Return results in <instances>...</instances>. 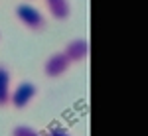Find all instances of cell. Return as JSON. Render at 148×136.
I'll return each instance as SVG.
<instances>
[{
    "mask_svg": "<svg viewBox=\"0 0 148 136\" xmlns=\"http://www.w3.org/2000/svg\"><path fill=\"white\" fill-rule=\"evenodd\" d=\"M16 20L22 24L24 28H28L30 32H42L46 28V16L38 10L36 6H32L30 2H22L16 6Z\"/></svg>",
    "mask_w": 148,
    "mask_h": 136,
    "instance_id": "obj_1",
    "label": "cell"
},
{
    "mask_svg": "<svg viewBox=\"0 0 148 136\" xmlns=\"http://www.w3.org/2000/svg\"><path fill=\"white\" fill-rule=\"evenodd\" d=\"M36 95H38L36 83H32V81H20V83L10 91V101H8V105H12V107L18 109V111H22V109H26V107L36 99Z\"/></svg>",
    "mask_w": 148,
    "mask_h": 136,
    "instance_id": "obj_2",
    "label": "cell"
},
{
    "mask_svg": "<svg viewBox=\"0 0 148 136\" xmlns=\"http://www.w3.org/2000/svg\"><path fill=\"white\" fill-rule=\"evenodd\" d=\"M71 67V63H69V59L65 57L63 51H56V53H51V55L46 59V63H44V73H46V77L49 79H57V77H61V75H65Z\"/></svg>",
    "mask_w": 148,
    "mask_h": 136,
    "instance_id": "obj_3",
    "label": "cell"
},
{
    "mask_svg": "<svg viewBox=\"0 0 148 136\" xmlns=\"http://www.w3.org/2000/svg\"><path fill=\"white\" fill-rule=\"evenodd\" d=\"M63 53L69 59V63H83L87 55H89V42L85 38H75L71 40L65 47H63Z\"/></svg>",
    "mask_w": 148,
    "mask_h": 136,
    "instance_id": "obj_4",
    "label": "cell"
},
{
    "mask_svg": "<svg viewBox=\"0 0 148 136\" xmlns=\"http://www.w3.org/2000/svg\"><path fill=\"white\" fill-rule=\"evenodd\" d=\"M44 2H46V8L53 20L63 22V20H67L69 16H71V4H69V0H44Z\"/></svg>",
    "mask_w": 148,
    "mask_h": 136,
    "instance_id": "obj_5",
    "label": "cell"
},
{
    "mask_svg": "<svg viewBox=\"0 0 148 136\" xmlns=\"http://www.w3.org/2000/svg\"><path fill=\"white\" fill-rule=\"evenodd\" d=\"M10 91H12V75L6 65H0V107L8 105Z\"/></svg>",
    "mask_w": 148,
    "mask_h": 136,
    "instance_id": "obj_6",
    "label": "cell"
},
{
    "mask_svg": "<svg viewBox=\"0 0 148 136\" xmlns=\"http://www.w3.org/2000/svg\"><path fill=\"white\" fill-rule=\"evenodd\" d=\"M10 136H44L40 134L36 128H32V126H26V124H20V126H14L12 128Z\"/></svg>",
    "mask_w": 148,
    "mask_h": 136,
    "instance_id": "obj_7",
    "label": "cell"
},
{
    "mask_svg": "<svg viewBox=\"0 0 148 136\" xmlns=\"http://www.w3.org/2000/svg\"><path fill=\"white\" fill-rule=\"evenodd\" d=\"M47 136H71L65 130V128H61V126H56V128H51L49 132H47Z\"/></svg>",
    "mask_w": 148,
    "mask_h": 136,
    "instance_id": "obj_8",
    "label": "cell"
},
{
    "mask_svg": "<svg viewBox=\"0 0 148 136\" xmlns=\"http://www.w3.org/2000/svg\"><path fill=\"white\" fill-rule=\"evenodd\" d=\"M28 2H30V0H28Z\"/></svg>",
    "mask_w": 148,
    "mask_h": 136,
    "instance_id": "obj_9",
    "label": "cell"
}]
</instances>
